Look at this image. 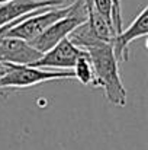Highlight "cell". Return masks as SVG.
<instances>
[{"label": "cell", "instance_id": "obj_1", "mask_svg": "<svg viewBox=\"0 0 148 150\" xmlns=\"http://www.w3.org/2000/svg\"><path fill=\"white\" fill-rule=\"evenodd\" d=\"M87 54L93 67V83L92 86H99L103 89L106 99L115 106L126 105V89L121 80L118 60L113 54L110 44L99 42L89 47Z\"/></svg>", "mask_w": 148, "mask_h": 150}, {"label": "cell", "instance_id": "obj_2", "mask_svg": "<svg viewBox=\"0 0 148 150\" xmlns=\"http://www.w3.org/2000/svg\"><path fill=\"white\" fill-rule=\"evenodd\" d=\"M84 21H87V12H86L84 0H74L70 4V12L65 16H62L61 19L54 22L52 25H49L42 34H39L36 38L29 41V44L35 50L45 52L49 48H52L55 44H58L61 40L67 38L70 35V32L76 26L83 23Z\"/></svg>", "mask_w": 148, "mask_h": 150}, {"label": "cell", "instance_id": "obj_3", "mask_svg": "<svg viewBox=\"0 0 148 150\" xmlns=\"http://www.w3.org/2000/svg\"><path fill=\"white\" fill-rule=\"evenodd\" d=\"M58 79H74V73L73 70H45L29 64H10L9 70L0 79V88L3 91L23 89Z\"/></svg>", "mask_w": 148, "mask_h": 150}, {"label": "cell", "instance_id": "obj_4", "mask_svg": "<svg viewBox=\"0 0 148 150\" xmlns=\"http://www.w3.org/2000/svg\"><path fill=\"white\" fill-rule=\"evenodd\" d=\"M70 12V4L68 6H52V7H44L32 12L28 18H25L22 22L16 23L12 26L7 32L6 37H16L25 41H32L36 38L39 34H42L49 25L61 19Z\"/></svg>", "mask_w": 148, "mask_h": 150}, {"label": "cell", "instance_id": "obj_5", "mask_svg": "<svg viewBox=\"0 0 148 150\" xmlns=\"http://www.w3.org/2000/svg\"><path fill=\"white\" fill-rule=\"evenodd\" d=\"M87 51L76 47L68 38L61 40L58 44H55L52 48L42 52V55L34 61L29 66L34 67H48V69H57V70H71L79 60V57L84 55Z\"/></svg>", "mask_w": 148, "mask_h": 150}, {"label": "cell", "instance_id": "obj_6", "mask_svg": "<svg viewBox=\"0 0 148 150\" xmlns=\"http://www.w3.org/2000/svg\"><path fill=\"white\" fill-rule=\"evenodd\" d=\"M148 34V7H144L141 13L132 21V23L126 28L122 29L119 34L115 35L110 47L113 50V54L118 61H128L129 55V44L134 40L147 37Z\"/></svg>", "mask_w": 148, "mask_h": 150}, {"label": "cell", "instance_id": "obj_7", "mask_svg": "<svg viewBox=\"0 0 148 150\" xmlns=\"http://www.w3.org/2000/svg\"><path fill=\"white\" fill-rule=\"evenodd\" d=\"M42 52L35 50L28 41L16 37H3L0 40V60L10 64H32Z\"/></svg>", "mask_w": 148, "mask_h": 150}, {"label": "cell", "instance_id": "obj_8", "mask_svg": "<svg viewBox=\"0 0 148 150\" xmlns=\"http://www.w3.org/2000/svg\"><path fill=\"white\" fill-rule=\"evenodd\" d=\"M70 0H12L0 4V28L6 23L38 9L61 6Z\"/></svg>", "mask_w": 148, "mask_h": 150}, {"label": "cell", "instance_id": "obj_9", "mask_svg": "<svg viewBox=\"0 0 148 150\" xmlns=\"http://www.w3.org/2000/svg\"><path fill=\"white\" fill-rule=\"evenodd\" d=\"M71 70L74 73V77L80 83H83L86 86L93 83V67H92V61H90V57L87 52L84 55L79 57V60L76 61V64Z\"/></svg>", "mask_w": 148, "mask_h": 150}, {"label": "cell", "instance_id": "obj_10", "mask_svg": "<svg viewBox=\"0 0 148 150\" xmlns=\"http://www.w3.org/2000/svg\"><path fill=\"white\" fill-rule=\"evenodd\" d=\"M93 9L97 12L100 16H103L112 26H113V21H112V13H113V1L112 0H90ZM115 28V26H113Z\"/></svg>", "mask_w": 148, "mask_h": 150}, {"label": "cell", "instance_id": "obj_11", "mask_svg": "<svg viewBox=\"0 0 148 150\" xmlns=\"http://www.w3.org/2000/svg\"><path fill=\"white\" fill-rule=\"evenodd\" d=\"M112 21L116 34L122 31V10H121V0H113V13H112Z\"/></svg>", "mask_w": 148, "mask_h": 150}, {"label": "cell", "instance_id": "obj_12", "mask_svg": "<svg viewBox=\"0 0 148 150\" xmlns=\"http://www.w3.org/2000/svg\"><path fill=\"white\" fill-rule=\"evenodd\" d=\"M34 12H35V10H34ZM31 13H32V12H29V13H26V15H23V16H20V18H18V19H15V21H12V22H9V23H6L4 26H1V28H0V40H1V38H3L4 35H6V32H7V31H9V29H10L12 26H15L16 23H19V22H22V21H23L25 18H28V16H29Z\"/></svg>", "mask_w": 148, "mask_h": 150}, {"label": "cell", "instance_id": "obj_13", "mask_svg": "<svg viewBox=\"0 0 148 150\" xmlns=\"http://www.w3.org/2000/svg\"><path fill=\"white\" fill-rule=\"evenodd\" d=\"M9 67H10V63H4V61H1L0 60V79L4 76V73L9 70ZM0 95H3L4 96V92H3V89L0 88Z\"/></svg>", "mask_w": 148, "mask_h": 150}, {"label": "cell", "instance_id": "obj_14", "mask_svg": "<svg viewBox=\"0 0 148 150\" xmlns=\"http://www.w3.org/2000/svg\"><path fill=\"white\" fill-rule=\"evenodd\" d=\"M7 1H12V0H0V4L1 3H7Z\"/></svg>", "mask_w": 148, "mask_h": 150}]
</instances>
